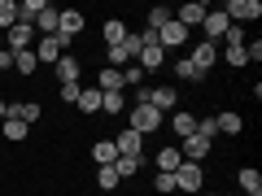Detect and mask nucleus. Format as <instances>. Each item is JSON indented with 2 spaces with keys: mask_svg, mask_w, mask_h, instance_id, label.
Wrapping results in <instances>:
<instances>
[{
  "mask_svg": "<svg viewBox=\"0 0 262 196\" xmlns=\"http://www.w3.org/2000/svg\"><path fill=\"white\" fill-rule=\"evenodd\" d=\"M92 161H96V166H114V161H118L114 140H96V144H92Z\"/></svg>",
  "mask_w": 262,
  "mask_h": 196,
  "instance_id": "obj_25",
  "label": "nucleus"
},
{
  "mask_svg": "<svg viewBox=\"0 0 262 196\" xmlns=\"http://www.w3.org/2000/svg\"><path fill=\"white\" fill-rule=\"evenodd\" d=\"M223 13H227L232 27H245V22H258L262 18V5H258V0H227Z\"/></svg>",
  "mask_w": 262,
  "mask_h": 196,
  "instance_id": "obj_5",
  "label": "nucleus"
},
{
  "mask_svg": "<svg viewBox=\"0 0 262 196\" xmlns=\"http://www.w3.org/2000/svg\"><path fill=\"white\" fill-rule=\"evenodd\" d=\"M153 187H158L162 196H170V192H179V187H175V175H162V170H158V175H153Z\"/></svg>",
  "mask_w": 262,
  "mask_h": 196,
  "instance_id": "obj_36",
  "label": "nucleus"
},
{
  "mask_svg": "<svg viewBox=\"0 0 262 196\" xmlns=\"http://www.w3.org/2000/svg\"><path fill=\"white\" fill-rule=\"evenodd\" d=\"M92 87H101V92H122V70L105 65L101 75H96V83H92Z\"/></svg>",
  "mask_w": 262,
  "mask_h": 196,
  "instance_id": "obj_24",
  "label": "nucleus"
},
{
  "mask_svg": "<svg viewBox=\"0 0 262 196\" xmlns=\"http://www.w3.org/2000/svg\"><path fill=\"white\" fill-rule=\"evenodd\" d=\"M179 153H184V161H196V166H201V161H206L210 153H214V144H210L206 135H188V140H184V149H179Z\"/></svg>",
  "mask_w": 262,
  "mask_h": 196,
  "instance_id": "obj_12",
  "label": "nucleus"
},
{
  "mask_svg": "<svg viewBox=\"0 0 262 196\" xmlns=\"http://www.w3.org/2000/svg\"><path fill=\"white\" fill-rule=\"evenodd\" d=\"M184 57L196 65V70H201V75H210V70H214V61H219V44H210V39H196V44H188Z\"/></svg>",
  "mask_w": 262,
  "mask_h": 196,
  "instance_id": "obj_4",
  "label": "nucleus"
},
{
  "mask_svg": "<svg viewBox=\"0 0 262 196\" xmlns=\"http://www.w3.org/2000/svg\"><path fill=\"white\" fill-rule=\"evenodd\" d=\"M101 35H105V48H118L122 39H127V22H122V18H110V22L101 27Z\"/></svg>",
  "mask_w": 262,
  "mask_h": 196,
  "instance_id": "obj_22",
  "label": "nucleus"
},
{
  "mask_svg": "<svg viewBox=\"0 0 262 196\" xmlns=\"http://www.w3.org/2000/svg\"><path fill=\"white\" fill-rule=\"evenodd\" d=\"M79 87H83V83H61V87H57V96H61L66 105H75L79 101Z\"/></svg>",
  "mask_w": 262,
  "mask_h": 196,
  "instance_id": "obj_39",
  "label": "nucleus"
},
{
  "mask_svg": "<svg viewBox=\"0 0 262 196\" xmlns=\"http://www.w3.org/2000/svg\"><path fill=\"white\" fill-rule=\"evenodd\" d=\"M214 122H219V135H241V131H245V118H241V113H232V109L214 113Z\"/></svg>",
  "mask_w": 262,
  "mask_h": 196,
  "instance_id": "obj_20",
  "label": "nucleus"
},
{
  "mask_svg": "<svg viewBox=\"0 0 262 196\" xmlns=\"http://www.w3.org/2000/svg\"><path fill=\"white\" fill-rule=\"evenodd\" d=\"M5 118H18V122H27V127H35V122L44 118V105L39 101H13L9 109H5Z\"/></svg>",
  "mask_w": 262,
  "mask_h": 196,
  "instance_id": "obj_9",
  "label": "nucleus"
},
{
  "mask_svg": "<svg viewBox=\"0 0 262 196\" xmlns=\"http://www.w3.org/2000/svg\"><path fill=\"white\" fill-rule=\"evenodd\" d=\"M79 70H83V61H79L75 53H61V61L53 65V75H57V83H79Z\"/></svg>",
  "mask_w": 262,
  "mask_h": 196,
  "instance_id": "obj_14",
  "label": "nucleus"
},
{
  "mask_svg": "<svg viewBox=\"0 0 262 196\" xmlns=\"http://www.w3.org/2000/svg\"><path fill=\"white\" fill-rule=\"evenodd\" d=\"M5 109H9V101H0V122H5Z\"/></svg>",
  "mask_w": 262,
  "mask_h": 196,
  "instance_id": "obj_41",
  "label": "nucleus"
},
{
  "mask_svg": "<svg viewBox=\"0 0 262 196\" xmlns=\"http://www.w3.org/2000/svg\"><path fill=\"white\" fill-rule=\"evenodd\" d=\"M101 113H110V118L127 113V101H122V92H101Z\"/></svg>",
  "mask_w": 262,
  "mask_h": 196,
  "instance_id": "obj_29",
  "label": "nucleus"
},
{
  "mask_svg": "<svg viewBox=\"0 0 262 196\" xmlns=\"http://www.w3.org/2000/svg\"><path fill=\"white\" fill-rule=\"evenodd\" d=\"M114 149H118V157H144V135H136V131L122 127L118 140H114Z\"/></svg>",
  "mask_w": 262,
  "mask_h": 196,
  "instance_id": "obj_11",
  "label": "nucleus"
},
{
  "mask_svg": "<svg viewBox=\"0 0 262 196\" xmlns=\"http://www.w3.org/2000/svg\"><path fill=\"white\" fill-rule=\"evenodd\" d=\"M175 79H179V83H201L206 75H201V70H196L188 57H179V61H175Z\"/></svg>",
  "mask_w": 262,
  "mask_h": 196,
  "instance_id": "obj_30",
  "label": "nucleus"
},
{
  "mask_svg": "<svg viewBox=\"0 0 262 196\" xmlns=\"http://www.w3.org/2000/svg\"><path fill=\"white\" fill-rule=\"evenodd\" d=\"M162 122H166V113H158L153 105H131L127 109V131H136V135H153Z\"/></svg>",
  "mask_w": 262,
  "mask_h": 196,
  "instance_id": "obj_1",
  "label": "nucleus"
},
{
  "mask_svg": "<svg viewBox=\"0 0 262 196\" xmlns=\"http://www.w3.org/2000/svg\"><path fill=\"white\" fill-rule=\"evenodd\" d=\"M57 18H61V9H53L44 0V9H39V18H35V31L39 35H57Z\"/></svg>",
  "mask_w": 262,
  "mask_h": 196,
  "instance_id": "obj_21",
  "label": "nucleus"
},
{
  "mask_svg": "<svg viewBox=\"0 0 262 196\" xmlns=\"http://www.w3.org/2000/svg\"><path fill=\"white\" fill-rule=\"evenodd\" d=\"M170 131H175L179 140L196 135V113H188V109H175V113H170Z\"/></svg>",
  "mask_w": 262,
  "mask_h": 196,
  "instance_id": "obj_18",
  "label": "nucleus"
},
{
  "mask_svg": "<svg viewBox=\"0 0 262 196\" xmlns=\"http://www.w3.org/2000/svg\"><path fill=\"white\" fill-rule=\"evenodd\" d=\"M118 183H122V179L114 175V166H101V170H96V187H101V192H114Z\"/></svg>",
  "mask_w": 262,
  "mask_h": 196,
  "instance_id": "obj_33",
  "label": "nucleus"
},
{
  "mask_svg": "<svg viewBox=\"0 0 262 196\" xmlns=\"http://www.w3.org/2000/svg\"><path fill=\"white\" fill-rule=\"evenodd\" d=\"M245 57H249V61H262V39H253V44H245Z\"/></svg>",
  "mask_w": 262,
  "mask_h": 196,
  "instance_id": "obj_40",
  "label": "nucleus"
},
{
  "mask_svg": "<svg viewBox=\"0 0 262 196\" xmlns=\"http://www.w3.org/2000/svg\"><path fill=\"white\" fill-rule=\"evenodd\" d=\"M0 53H5V35H0Z\"/></svg>",
  "mask_w": 262,
  "mask_h": 196,
  "instance_id": "obj_42",
  "label": "nucleus"
},
{
  "mask_svg": "<svg viewBox=\"0 0 262 196\" xmlns=\"http://www.w3.org/2000/svg\"><path fill=\"white\" fill-rule=\"evenodd\" d=\"M0 135L13 140V144H22V140L31 135V127H27V122H18V118H5V122H0Z\"/></svg>",
  "mask_w": 262,
  "mask_h": 196,
  "instance_id": "obj_26",
  "label": "nucleus"
},
{
  "mask_svg": "<svg viewBox=\"0 0 262 196\" xmlns=\"http://www.w3.org/2000/svg\"><path fill=\"white\" fill-rule=\"evenodd\" d=\"M236 183H241V196H262V175L253 166H245L241 175H236Z\"/></svg>",
  "mask_w": 262,
  "mask_h": 196,
  "instance_id": "obj_19",
  "label": "nucleus"
},
{
  "mask_svg": "<svg viewBox=\"0 0 262 196\" xmlns=\"http://www.w3.org/2000/svg\"><path fill=\"white\" fill-rule=\"evenodd\" d=\"M105 53H110L114 70H122V65H131V61H136V53H140V35H131V31H127V39H122L118 48H105Z\"/></svg>",
  "mask_w": 262,
  "mask_h": 196,
  "instance_id": "obj_7",
  "label": "nucleus"
},
{
  "mask_svg": "<svg viewBox=\"0 0 262 196\" xmlns=\"http://www.w3.org/2000/svg\"><path fill=\"white\" fill-rule=\"evenodd\" d=\"M196 135H206V140L214 144V140H219V122H214V118H196Z\"/></svg>",
  "mask_w": 262,
  "mask_h": 196,
  "instance_id": "obj_35",
  "label": "nucleus"
},
{
  "mask_svg": "<svg viewBox=\"0 0 262 196\" xmlns=\"http://www.w3.org/2000/svg\"><path fill=\"white\" fill-rule=\"evenodd\" d=\"M175 187H179V192H188V196H196L201 187H206V170L196 166V161H179V170H175Z\"/></svg>",
  "mask_w": 262,
  "mask_h": 196,
  "instance_id": "obj_3",
  "label": "nucleus"
},
{
  "mask_svg": "<svg viewBox=\"0 0 262 196\" xmlns=\"http://www.w3.org/2000/svg\"><path fill=\"white\" fill-rule=\"evenodd\" d=\"M79 109L83 113H101V87H79Z\"/></svg>",
  "mask_w": 262,
  "mask_h": 196,
  "instance_id": "obj_27",
  "label": "nucleus"
},
{
  "mask_svg": "<svg viewBox=\"0 0 262 196\" xmlns=\"http://www.w3.org/2000/svg\"><path fill=\"white\" fill-rule=\"evenodd\" d=\"M18 22V0H0V35Z\"/></svg>",
  "mask_w": 262,
  "mask_h": 196,
  "instance_id": "obj_31",
  "label": "nucleus"
},
{
  "mask_svg": "<svg viewBox=\"0 0 262 196\" xmlns=\"http://www.w3.org/2000/svg\"><path fill=\"white\" fill-rule=\"evenodd\" d=\"M122 87H144V70H140L136 61L122 65Z\"/></svg>",
  "mask_w": 262,
  "mask_h": 196,
  "instance_id": "obj_34",
  "label": "nucleus"
},
{
  "mask_svg": "<svg viewBox=\"0 0 262 196\" xmlns=\"http://www.w3.org/2000/svg\"><path fill=\"white\" fill-rule=\"evenodd\" d=\"M35 70H39V61H35V53H31V48H22V53H13V75L31 79Z\"/></svg>",
  "mask_w": 262,
  "mask_h": 196,
  "instance_id": "obj_23",
  "label": "nucleus"
},
{
  "mask_svg": "<svg viewBox=\"0 0 262 196\" xmlns=\"http://www.w3.org/2000/svg\"><path fill=\"white\" fill-rule=\"evenodd\" d=\"M188 35H192V31H188V27H179V22L170 18L166 27L158 31V44H162V53H166V48H188Z\"/></svg>",
  "mask_w": 262,
  "mask_h": 196,
  "instance_id": "obj_10",
  "label": "nucleus"
},
{
  "mask_svg": "<svg viewBox=\"0 0 262 196\" xmlns=\"http://www.w3.org/2000/svg\"><path fill=\"white\" fill-rule=\"evenodd\" d=\"M227 48H245V44H249V39H245V27H227Z\"/></svg>",
  "mask_w": 262,
  "mask_h": 196,
  "instance_id": "obj_38",
  "label": "nucleus"
},
{
  "mask_svg": "<svg viewBox=\"0 0 262 196\" xmlns=\"http://www.w3.org/2000/svg\"><path fill=\"white\" fill-rule=\"evenodd\" d=\"M206 13H210V5L192 0V5H184V9L175 13V22H179V27H188V31H192V27H201V22H206Z\"/></svg>",
  "mask_w": 262,
  "mask_h": 196,
  "instance_id": "obj_16",
  "label": "nucleus"
},
{
  "mask_svg": "<svg viewBox=\"0 0 262 196\" xmlns=\"http://www.w3.org/2000/svg\"><path fill=\"white\" fill-rule=\"evenodd\" d=\"M223 61L232 65V70H241V65H249V57H245V48H227V53H223Z\"/></svg>",
  "mask_w": 262,
  "mask_h": 196,
  "instance_id": "obj_37",
  "label": "nucleus"
},
{
  "mask_svg": "<svg viewBox=\"0 0 262 196\" xmlns=\"http://www.w3.org/2000/svg\"><path fill=\"white\" fill-rule=\"evenodd\" d=\"M149 105H153L158 113H175L179 92H175V87H149Z\"/></svg>",
  "mask_w": 262,
  "mask_h": 196,
  "instance_id": "obj_15",
  "label": "nucleus"
},
{
  "mask_svg": "<svg viewBox=\"0 0 262 196\" xmlns=\"http://www.w3.org/2000/svg\"><path fill=\"white\" fill-rule=\"evenodd\" d=\"M35 44V27H27V22H13L9 31H5V48L9 53H22V48Z\"/></svg>",
  "mask_w": 262,
  "mask_h": 196,
  "instance_id": "obj_8",
  "label": "nucleus"
},
{
  "mask_svg": "<svg viewBox=\"0 0 262 196\" xmlns=\"http://www.w3.org/2000/svg\"><path fill=\"white\" fill-rule=\"evenodd\" d=\"M140 170H144V157H118L114 161V175L118 179H136Z\"/></svg>",
  "mask_w": 262,
  "mask_h": 196,
  "instance_id": "obj_28",
  "label": "nucleus"
},
{
  "mask_svg": "<svg viewBox=\"0 0 262 196\" xmlns=\"http://www.w3.org/2000/svg\"><path fill=\"white\" fill-rule=\"evenodd\" d=\"M136 65H140L144 75L166 65V53H162V44H158V35H153V31H140V53H136Z\"/></svg>",
  "mask_w": 262,
  "mask_h": 196,
  "instance_id": "obj_2",
  "label": "nucleus"
},
{
  "mask_svg": "<svg viewBox=\"0 0 262 196\" xmlns=\"http://www.w3.org/2000/svg\"><path fill=\"white\" fill-rule=\"evenodd\" d=\"M179 161H184V153H179L175 144H166V149H158V153H153V166H158L162 175H175V170H179Z\"/></svg>",
  "mask_w": 262,
  "mask_h": 196,
  "instance_id": "obj_17",
  "label": "nucleus"
},
{
  "mask_svg": "<svg viewBox=\"0 0 262 196\" xmlns=\"http://www.w3.org/2000/svg\"><path fill=\"white\" fill-rule=\"evenodd\" d=\"M31 53H35L39 65H57V61H61V53H66V44L57 35H39L35 44H31Z\"/></svg>",
  "mask_w": 262,
  "mask_h": 196,
  "instance_id": "obj_6",
  "label": "nucleus"
},
{
  "mask_svg": "<svg viewBox=\"0 0 262 196\" xmlns=\"http://www.w3.org/2000/svg\"><path fill=\"white\" fill-rule=\"evenodd\" d=\"M227 27H232V22H227V13H223V9H210V13H206V22H201V31H206L210 44H219V39L227 35Z\"/></svg>",
  "mask_w": 262,
  "mask_h": 196,
  "instance_id": "obj_13",
  "label": "nucleus"
},
{
  "mask_svg": "<svg viewBox=\"0 0 262 196\" xmlns=\"http://www.w3.org/2000/svg\"><path fill=\"white\" fill-rule=\"evenodd\" d=\"M170 18H175V9H162V5H158V9H149V27H144V31H153V35H158Z\"/></svg>",
  "mask_w": 262,
  "mask_h": 196,
  "instance_id": "obj_32",
  "label": "nucleus"
},
{
  "mask_svg": "<svg viewBox=\"0 0 262 196\" xmlns=\"http://www.w3.org/2000/svg\"><path fill=\"white\" fill-rule=\"evenodd\" d=\"M0 75H5V65H0Z\"/></svg>",
  "mask_w": 262,
  "mask_h": 196,
  "instance_id": "obj_43",
  "label": "nucleus"
}]
</instances>
